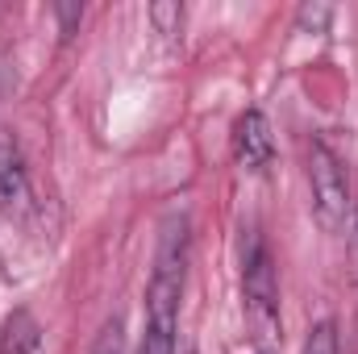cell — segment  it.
I'll use <instances>...</instances> for the list:
<instances>
[{
  "label": "cell",
  "mask_w": 358,
  "mask_h": 354,
  "mask_svg": "<svg viewBox=\"0 0 358 354\" xmlns=\"http://www.w3.org/2000/svg\"><path fill=\"white\" fill-rule=\"evenodd\" d=\"M300 354H342V338H338V321L334 317H321L308 338H304V351Z\"/></svg>",
  "instance_id": "52a82bcc"
},
{
  "label": "cell",
  "mask_w": 358,
  "mask_h": 354,
  "mask_svg": "<svg viewBox=\"0 0 358 354\" xmlns=\"http://www.w3.org/2000/svg\"><path fill=\"white\" fill-rule=\"evenodd\" d=\"M150 17L163 25V34H176V25L183 21V8H179V4H155V8H150Z\"/></svg>",
  "instance_id": "30bf717a"
},
{
  "label": "cell",
  "mask_w": 358,
  "mask_h": 354,
  "mask_svg": "<svg viewBox=\"0 0 358 354\" xmlns=\"http://www.w3.org/2000/svg\"><path fill=\"white\" fill-rule=\"evenodd\" d=\"M59 17H63V34H71V21H80L84 8H59Z\"/></svg>",
  "instance_id": "8fae6325"
},
{
  "label": "cell",
  "mask_w": 358,
  "mask_h": 354,
  "mask_svg": "<svg viewBox=\"0 0 358 354\" xmlns=\"http://www.w3.org/2000/svg\"><path fill=\"white\" fill-rule=\"evenodd\" d=\"M88 354H129V342H125V321L121 317H108L100 325V334L92 338Z\"/></svg>",
  "instance_id": "ba28073f"
},
{
  "label": "cell",
  "mask_w": 358,
  "mask_h": 354,
  "mask_svg": "<svg viewBox=\"0 0 358 354\" xmlns=\"http://www.w3.org/2000/svg\"><path fill=\"white\" fill-rule=\"evenodd\" d=\"M234 159L242 171H267L271 159H275V134H271V121L263 108H246L238 121H234Z\"/></svg>",
  "instance_id": "277c9868"
},
{
  "label": "cell",
  "mask_w": 358,
  "mask_h": 354,
  "mask_svg": "<svg viewBox=\"0 0 358 354\" xmlns=\"http://www.w3.org/2000/svg\"><path fill=\"white\" fill-rule=\"evenodd\" d=\"M308 183H313V213L321 221V229L338 234L346 229V217H350V176H346V163L317 138L308 146Z\"/></svg>",
  "instance_id": "7a4b0ae2"
},
{
  "label": "cell",
  "mask_w": 358,
  "mask_h": 354,
  "mask_svg": "<svg viewBox=\"0 0 358 354\" xmlns=\"http://www.w3.org/2000/svg\"><path fill=\"white\" fill-rule=\"evenodd\" d=\"M29 204V167L8 129H0V208H25Z\"/></svg>",
  "instance_id": "5b68a950"
},
{
  "label": "cell",
  "mask_w": 358,
  "mask_h": 354,
  "mask_svg": "<svg viewBox=\"0 0 358 354\" xmlns=\"http://www.w3.org/2000/svg\"><path fill=\"white\" fill-rule=\"evenodd\" d=\"M0 354H42V325L29 309H13L0 325Z\"/></svg>",
  "instance_id": "8992f818"
},
{
  "label": "cell",
  "mask_w": 358,
  "mask_h": 354,
  "mask_svg": "<svg viewBox=\"0 0 358 354\" xmlns=\"http://www.w3.org/2000/svg\"><path fill=\"white\" fill-rule=\"evenodd\" d=\"M346 255H350V267H355V279H358V196L350 204V217H346Z\"/></svg>",
  "instance_id": "9c48e42d"
},
{
  "label": "cell",
  "mask_w": 358,
  "mask_h": 354,
  "mask_svg": "<svg viewBox=\"0 0 358 354\" xmlns=\"http://www.w3.org/2000/svg\"><path fill=\"white\" fill-rule=\"evenodd\" d=\"M242 296H246V317L255 321V330L271 338L279 325V279H275V263L263 238H250V250L242 259Z\"/></svg>",
  "instance_id": "3957f363"
},
{
  "label": "cell",
  "mask_w": 358,
  "mask_h": 354,
  "mask_svg": "<svg viewBox=\"0 0 358 354\" xmlns=\"http://www.w3.org/2000/svg\"><path fill=\"white\" fill-rule=\"evenodd\" d=\"M187 217L171 213L163 221L159 234V250H155V271L146 283V338L142 354H176V334H179V300H183V279H187Z\"/></svg>",
  "instance_id": "6da1fadb"
}]
</instances>
